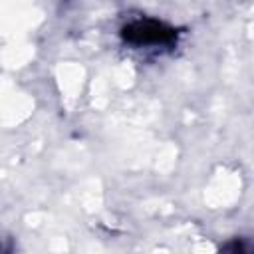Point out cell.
I'll return each instance as SVG.
<instances>
[{"label":"cell","instance_id":"1","mask_svg":"<svg viewBox=\"0 0 254 254\" xmlns=\"http://www.w3.org/2000/svg\"><path fill=\"white\" fill-rule=\"evenodd\" d=\"M125 38L135 44H159V42H167L169 38H173V34H171V30L163 28L161 24L139 22V24L125 28Z\"/></svg>","mask_w":254,"mask_h":254}]
</instances>
